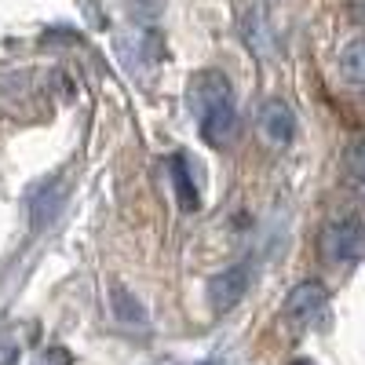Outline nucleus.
<instances>
[{
    "label": "nucleus",
    "mask_w": 365,
    "mask_h": 365,
    "mask_svg": "<svg viewBox=\"0 0 365 365\" xmlns=\"http://www.w3.org/2000/svg\"><path fill=\"white\" fill-rule=\"evenodd\" d=\"M259 132H263V139L270 146H289L292 135H296V117H292L289 103H282V99L263 103V110H259Z\"/></svg>",
    "instance_id": "nucleus-5"
},
{
    "label": "nucleus",
    "mask_w": 365,
    "mask_h": 365,
    "mask_svg": "<svg viewBox=\"0 0 365 365\" xmlns=\"http://www.w3.org/2000/svg\"><path fill=\"white\" fill-rule=\"evenodd\" d=\"M168 172H172V182H175L179 208H182V212H194V208H197V190H194V175H190V168H187V158H182V154H172Z\"/></svg>",
    "instance_id": "nucleus-6"
},
{
    "label": "nucleus",
    "mask_w": 365,
    "mask_h": 365,
    "mask_svg": "<svg viewBox=\"0 0 365 365\" xmlns=\"http://www.w3.org/2000/svg\"><path fill=\"white\" fill-rule=\"evenodd\" d=\"M292 365H311V361H303V358H299V361H292Z\"/></svg>",
    "instance_id": "nucleus-12"
},
{
    "label": "nucleus",
    "mask_w": 365,
    "mask_h": 365,
    "mask_svg": "<svg viewBox=\"0 0 365 365\" xmlns=\"http://www.w3.org/2000/svg\"><path fill=\"white\" fill-rule=\"evenodd\" d=\"M365 58H361V37H351L347 48H340V77L351 84V88H361L365 81Z\"/></svg>",
    "instance_id": "nucleus-8"
},
{
    "label": "nucleus",
    "mask_w": 365,
    "mask_h": 365,
    "mask_svg": "<svg viewBox=\"0 0 365 365\" xmlns=\"http://www.w3.org/2000/svg\"><path fill=\"white\" fill-rule=\"evenodd\" d=\"M63 197H66L63 182H48L44 190H37V197H34V227H37V230L55 220V212L63 208Z\"/></svg>",
    "instance_id": "nucleus-7"
},
{
    "label": "nucleus",
    "mask_w": 365,
    "mask_h": 365,
    "mask_svg": "<svg viewBox=\"0 0 365 365\" xmlns=\"http://www.w3.org/2000/svg\"><path fill=\"white\" fill-rule=\"evenodd\" d=\"M190 110L197 113V128L208 146H230L237 135V110L230 96V81L220 70H201L190 81Z\"/></svg>",
    "instance_id": "nucleus-1"
},
{
    "label": "nucleus",
    "mask_w": 365,
    "mask_h": 365,
    "mask_svg": "<svg viewBox=\"0 0 365 365\" xmlns=\"http://www.w3.org/2000/svg\"><path fill=\"white\" fill-rule=\"evenodd\" d=\"M37 365H73V358H70V351L66 347H51V351H44L41 354V361Z\"/></svg>",
    "instance_id": "nucleus-11"
},
{
    "label": "nucleus",
    "mask_w": 365,
    "mask_h": 365,
    "mask_svg": "<svg viewBox=\"0 0 365 365\" xmlns=\"http://www.w3.org/2000/svg\"><path fill=\"white\" fill-rule=\"evenodd\" d=\"M249 282H252V267H249V263H234V267H227L223 274H216V278L208 282L212 307H216V311L237 307V303L245 299V292H249Z\"/></svg>",
    "instance_id": "nucleus-4"
},
{
    "label": "nucleus",
    "mask_w": 365,
    "mask_h": 365,
    "mask_svg": "<svg viewBox=\"0 0 365 365\" xmlns=\"http://www.w3.org/2000/svg\"><path fill=\"white\" fill-rule=\"evenodd\" d=\"M113 314L120 318V322H143V307H139V303L132 299V292H125V289H120V285H113Z\"/></svg>",
    "instance_id": "nucleus-9"
},
{
    "label": "nucleus",
    "mask_w": 365,
    "mask_h": 365,
    "mask_svg": "<svg viewBox=\"0 0 365 365\" xmlns=\"http://www.w3.org/2000/svg\"><path fill=\"white\" fill-rule=\"evenodd\" d=\"M325 303H329V292H325L318 282H299V285L289 292V299H285L282 318H285V325H289L292 332H307L311 325L322 322Z\"/></svg>",
    "instance_id": "nucleus-3"
},
{
    "label": "nucleus",
    "mask_w": 365,
    "mask_h": 365,
    "mask_svg": "<svg viewBox=\"0 0 365 365\" xmlns=\"http://www.w3.org/2000/svg\"><path fill=\"white\" fill-rule=\"evenodd\" d=\"M318 256L332 270H351L361 259V216L358 212H340V216H332L322 227Z\"/></svg>",
    "instance_id": "nucleus-2"
},
{
    "label": "nucleus",
    "mask_w": 365,
    "mask_h": 365,
    "mask_svg": "<svg viewBox=\"0 0 365 365\" xmlns=\"http://www.w3.org/2000/svg\"><path fill=\"white\" fill-rule=\"evenodd\" d=\"M347 172H351V187H361V143H351L347 150Z\"/></svg>",
    "instance_id": "nucleus-10"
}]
</instances>
